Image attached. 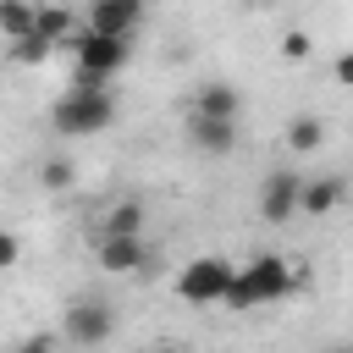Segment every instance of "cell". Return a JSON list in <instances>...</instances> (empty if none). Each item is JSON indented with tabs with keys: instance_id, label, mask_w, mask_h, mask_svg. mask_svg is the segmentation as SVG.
Returning <instances> with one entry per match:
<instances>
[{
	"instance_id": "1",
	"label": "cell",
	"mask_w": 353,
	"mask_h": 353,
	"mask_svg": "<svg viewBox=\"0 0 353 353\" xmlns=\"http://www.w3.org/2000/svg\"><path fill=\"white\" fill-rule=\"evenodd\" d=\"M292 287H298V270L281 254H254L248 265H237L226 309H265V303H281Z\"/></svg>"
},
{
	"instance_id": "2",
	"label": "cell",
	"mask_w": 353,
	"mask_h": 353,
	"mask_svg": "<svg viewBox=\"0 0 353 353\" xmlns=\"http://www.w3.org/2000/svg\"><path fill=\"white\" fill-rule=\"evenodd\" d=\"M110 121H116L110 88H88V83H72V88L55 99V110H50V127H55L61 138H94V132H105Z\"/></svg>"
},
{
	"instance_id": "3",
	"label": "cell",
	"mask_w": 353,
	"mask_h": 353,
	"mask_svg": "<svg viewBox=\"0 0 353 353\" xmlns=\"http://www.w3.org/2000/svg\"><path fill=\"white\" fill-rule=\"evenodd\" d=\"M72 50H77V77H72V83H88V88H105V83L132 61V39L99 33V28H83V33L72 39Z\"/></svg>"
},
{
	"instance_id": "4",
	"label": "cell",
	"mask_w": 353,
	"mask_h": 353,
	"mask_svg": "<svg viewBox=\"0 0 353 353\" xmlns=\"http://www.w3.org/2000/svg\"><path fill=\"white\" fill-rule=\"evenodd\" d=\"M232 276H237V265H232V259H221V254H199V259H188V265H182V276H176V298H182V303H193V309L226 303Z\"/></svg>"
},
{
	"instance_id": "5",
	"label": "cell",
	"mask_w": 353,
	"mask_h": 353,
	"mask_svg": "<svg viewBox=\"0 0 353 353\" xmlns=\"http://www.w3.org/2000/svg\"><path fill=\"white\" fill-rule=\"evenodd\" d=\"M110 336H116V309L105 298H72V309H66V342L99 347Z\"/></svg>"
},
{
	"instance_id": "6",
	"label": "cell",
	"mask_w": 353,
	"mask_h": 353,
	"mask_svg": "<svg viewBox=\"0 0 353 353\" xmlns=\"http://www.w3.org/2000/svg\"><path fill=\"white\" fill-rule=\"evenodd\" d=\"M99 265L110 276H132V270H149V248L138 232H105L99 237Z\"/></svg>"
},
{
	"instance_id": "7",
	"label": "cell",
	"mask_w": 353,
	"mask_h": 353,
	"mask_svg": "<svg viewBox=\"0 0 353 353\" xmlns=\"http://www.w3.org/2000/svg\"><path fill=\"white\" fill-rule=\"evenodd\" d=\"M298 193H303V176H298V171H270V176L259 182V215H265V221H292Z\"/></svg>"
},
{
	"instance_id": "8",
	"label": "cell",
	"mask_w": 353,
	"mask_h": 353,
	"mask_svg": "<svg viewBox=\"0 0 353 353\" xmlns=\"http://www.w3.org/2000/svg\"><path fill=\"white\" fill-rule=\"evenodd\" d=\"M88 28L132 39L143 28V0H88Z\"/></svg>"
},
{
	"instance_id": "9",
	"label": "cell",
	"mask_w": 353,
	"mask_h": 353,
	"mask_svg": "<svg viewBox=\"0 0 353 353\" xmlns=\"http://www.w3.org/2000/svg\"><path fill=\"white\" fill-rule=\"evenodd\" d=\"M188 138H193V149H204V154H232L237 149V121L232 116H188Z\"/></svg>"
},
{
	"instance_id": "10",
	"label": "cell",
	"mask_w": 353,
	"mask_h": 353,
	"mask_svg": "<svg viewBox=\"0 0 353 353\" xmlns=\"http://www.w3.org/2000/svg\"><path fill=\"white\" fill-rule=\"evenodd\" d=\"M342 193H347V182H342V176H314V182H303L298 210H309V215H331V210L342 204Z\"/></svg>"
},
{
	"instance_id": "11",
	"label": "cell",
	"mask_w": 353,
	"mask_h": 353,
	"mask_svg": "<svg viewBox=\"0 0 353 353\" xmlns=\"http://www.w3.org/2000/svg\"><path fill=\"white\" fill-rule=\"evenodd\" d=\"M237 105H243V99H237L232 83H204V88L193 94V110H199V116H232V121H237Z\"/></svg>"
},
{
	"instance_id": "12",
	"label": "cell",
	"mask_w": 353,
	"mask_h": 353,
	"mask_svg": "<svg viewBox=\"0 0 353 353\" xmlns=\"http://www.w3.org/2000/svg\"><path fill=\"white\" fill-rule=\"evenodd\" d=\"M33 28H39V33L50 39V44H66V39L77 33V22H72V11H66V6H39Z\"/></svg>"
},
{
	"instance_id": "13",
	"label": "cell",
	"mask_w": 353,
	"mask_h": 353,
	"mask_svg": "<svg viewBox=\"0 0 353 353\" xmlns=\"http://www.w3.org/2000/svg\"><path fill=\"white\" fill-rule=\"evenodd\" d=\"M320 143H325V127H320V116H292V121H287V149L309 154V149H320Z\"/></svg>"
},
{
	"instance_id": "14",
	"label": "cell",
	"mask_w": 353,
	"mask_h": 353,
	"mask_svg": "<svg viewBox=\"0 0 353 353\" xmlns=\"http://www.w3.org/2000/svg\"><path fill=\"white\" fill-rule=\"evenodd\" d=\"M105 232H143V204H138V199L110 204V210H105V221H99V237H105Z\"/></svg>"
},
{
	"instance_id": "15",
	"label": "cell",
	"mask_w": 353,
	"mask_h": 353,
	"mask_svg": "<svg viewBox=\"0 0 353 353\" xmlns=\"http://www.w3.org/2000/svg\"><path fill=\"white\" fill-rule=\"evenodd\" d=\"M50 50H55V44H50L39 28H28L22 39H11V55H17L22 66H39V61H50Z\"/></svg>"
},
{
	"instance_id": "16",
	"label": "cell",
	"mask_w": 353,
	"mask_h": 353,
	"mask_svg": "<svg viewBox=\"0 0 353 353\" xmlns=\"http://www.w3.org/2000/svg\"><path fill=\"white\" fill-rule=\"evenodd\" d=\"M72 176H77V171H72V160H44V165H39V182H44L50 193H66V188H72Z\"/></svg>"
},
{
	"instance_id": "17",
	"label": "cell",
	"mask_w": 353,
	"mask_h": 353,
	"mask_svg": "<svg viewBox=\"0 0 353 353\" xmlns=\"http://www.w3.org/2000/svg\"><path fill=\"white\" fill-rule=\"evenodd\" d=\"M309 50H314V44H309V33H303V28H292V33L281 39V55H287V61H309Z\"/></svg>"
},
{
	"instance_id": "18",
	"label": "cell",
	"mask_w": 353,
	"mask_h": 353,
	"mask_svg": "<svg viewBox=\"0 0 353 353\" xmlns=\"http://www.w3.org/2000/svg\"><path fill=\"white\" fill-rule=\"evenodd\" d=\"M17 259H22V243H17V237H11L6 226H0V270H11Z\"/></svg>"
},
{
	"instance_id": "19",
	"label": "cell",
	"mask_w": 353,
	"mask_h": 353,
	"mask_svg": "<svg viewBox=\"0 0 353 353\" xmlns=\"http://www.w3.org/2000/svg\"><path fill=\"white\" fill-rule=\"evenodd\" d=\"M336 83H347V88H353V50H347V55H336Z\"/></svg>"
},
{
	"instance_id": "20",
	"label": "cell",
	"mask_w": 353,
	"mask_h": 353,
	"mask_svg": "<svg viewBox=\"0 0 353 353\" xmlns=\"http://www.w3.org/2000/svg\"><path fill=\"white\" fill-rule=\"evenodd\" d=\"M243 6H270V0H243Z\"/></svg>"
}]
</instances>
